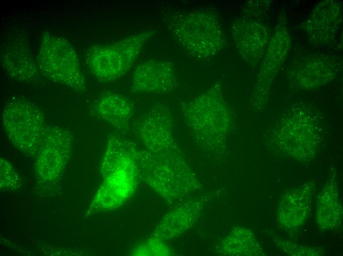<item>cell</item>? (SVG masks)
<instances>
[{"label": "cell", "instance_id": "3", "mask_svg": "<svg viewBox=\"0 0 343 256\" xmlns=\"http://www.w3.org/2000/svg\"><path fill=\"white\" fill-rule=\"evenodd\" d=\"M155 32L144 31L109 44L92 47L86 55L90 71L103 82L121 78L131 69L144 45Z\"/></svg>", "mask_w": 343, "mask_h": 256}, {"label": "cell", "instance_id": "10", "mask_svg": "<svg viewBox=\"0 0 343 256\" xmlns=\"http://www.w3.org/2000/svg\"><path fill=\"white\" fill-rule=\"evenodd\" d=\"M313 188L300 187L285 194L277 207V220L286 230L294 231L308 219L314 194Z\"/></svg>", "mask_w": 343, "mask_h": 256}, {"label": "cell", "instance_id": "12", "mask_svg": "<svg viewBox=\"0 0 343 256\" xmlns=\"http://www.w3.org/2000/svg\"><path fill=\"white\" fill-rule=\"evenodd\" d=\"M342 206L337 187H325L317 198L316 220L322 230H331L340 226L343 218Z\"/></svg>", "mask_w": 343, "mask_h": 256}, {"label": "cell", "instance_id": "5", "mask_svg": "<svg viewBox=\"0 0 343 256\" xmlns=\"http://www.w3.org/2000/svg\"><path fill=\"white\" fill-rule=\"evenodd\" d=\"M1 123L9 140L30 154L38 150L47 127L42 112L33 102L14 97L2 110Z\"/></svg>", "mask_w": 343, "mask_h": 256}, {"label": "cell", "instance_id": "2", "mask_svg": "<svg viewBox=\"0 0 343 256\" xmlns=\"http://www.w3.org/2000/svg\"><path fill=\"white\" fill-rule=\"evenodd\" d=\"M137 151L134 143L121 137L108 142L101 167L105 180L101 190L105 192L107 207H119L135 191L138 178Z\"/></svg>", "mask_w": 343, "mask_h": 256}, {"label": "cell", "instance_id": "13", "mask_svg": "<svg viewBox=\"0 0 343 256\" xmlns=\"http://www.w3.org/2000/svg\"><path fill=\"white\" fill-rule=\"evenodd\" d=\"M13 51H8L3 58L9 61H3L6 72L12 78L27 83H34L39 78V71L26 50L21 47H14Z\"/></svg>", "mask_w": 343, "mask_h": 256}, {"label": "cell", "instance_id": "4", "mask_svg": "<svg viewBox=\"0 0 343 256\" xmlns=\"http://www.w3.org/2000/svg\"><path fill=\"white\" fill-rule=\"evenodd\" d=\"M38 69L53 82L77 92L86 89V80L73 46L66 39L45 33L36 58Z\"/></svg>", "mask_w": 343, "mask_h": 256}, {"label": "cell", "instance_id": "7", "mask_svg": "<svg viewBox=\"0 0 343 256\" xmlns=\"http://www.w3.org/2000/svg\"><path fill=\"white\" fill-rule=\"evenodd\" d=\"M173 64L151 60L139 64L132 73L130 91L137 94H164L174 89L176 83Z\"/></svg>", "mask_w": 343, "mask_h": 256}, {"label": "cell", "instance_id": "11", "mask_svg": "<svg viewBox=\"0 0 343 256\" xmlns=\"http://www.w3.org/2000/svg\"><path fill=\"white\" fill-rule=\"evenodd\" d=\"M92 109L98 118L119 130L128 128L136 111L134 104L128 98L111 91H105L99 96Z\"/></svg>", "mask_w": 343, "mask_h": 256}, {"label": "cell", "instance_id": "9", "mask_svg": "<svg viewBox=\"0 0 343 256\" xmlns=\"http://www.w3.org/2000/svg\"><path fill=\"white\" fill-rule=\"evenodd\" d=\"M232 34L244 60L251 64H257L263 55L268 40L264 25L256 21L240 19L234 21Z\"/></svg>", "mask_w": 343, "mask_h": 256}, {"label": "cell", "instance_id": "6", "mask_svg": "<svg viewBox=\"0 0 343 256\" xmlns=\"http://www.w3.org/2000/svg\"><path fill=\"white\" fill-rule=\"evenodd\" d=\"M137 164L138 178L158 191L184 180L185 166L172 152L138 151Z\"/></svg>", "mask_w": 343, "mask_h": 256}, {"label": "cell", "instance_id": "1", "mask_svg": "<svg viewBox=\"0 0 343 256\" xmlns=\"http://www.w3.org/2000/svg\"><path fill=\"white\" fill-rule=\"evenodd\" d=\"M163 19L185 50L194 58L210 60L225 45L220 20L212 10L200 8L189 11L166 8Z\"/></svg>", "mask_w": 343, "mask_h": 256}, {"label": "cell", "instance_id": "8", "mask_svg": "<svg viewBox=\"0 0 343 256\" xmlns=\"http://www.w3.org/2000/svg\"><path fill=\"white\" fill-rule=\"evenodd\" d=\"M73 135L59 126L47 127L38 150L37 172L42 177H52L60 172L70 152Z\"/></svg>", "mask_w": 343, "mask_h": 256}]
</instances>
